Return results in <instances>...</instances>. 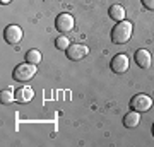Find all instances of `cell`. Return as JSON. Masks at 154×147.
<instances>
[{
    "label": "cell",
    "mask_w": 154,
    "mask_h": 147,
    "mask_svg": "<svg viewBox=\"0 0 154 147\" xmlns=\"http://www.w3.org/2000/svg\"><path fill=\"white\" fill-rule=\"evenodd\" d=\"M132 36V24L128 21H120L113 29H111V41L116 44L127 43Z\"/></svg>",
    "instance_id": "6da1fadb"
},
{
    "label": "cell",
    "mask_w": 154,
    "mask_h": 147,
    "mask_svg": "<svg viewBox=\"0 0 154 147\" xmlns=\"http://www.w3.org/2000/svg\"><path fill=\"white\" fill-rule=\"evenodd\" d=\"M36 74V65L33 63H22V65H17L12 72V79L17 82H28L31 81Z\"/></svg>",
    "instance_id": "7a4b0ae2"
},
{
    "label": "cell",
    "mask_w": 154,
    "mask_h": 147,
    "mask_svg": "<svg viewBox=\"0 0 154 147\" xmlns=\"http://www.w3.org/2000/svg\"><path fill=\"white\" fill-rule=\"evenodd\" d=\"M152 106V99L146 96V94H137V96H134L130 99V109L134 111H139V113H142V111H149Z\"/></svg>",
    "instance_id": "3957f363"
},
{
    "label": "cell",
    "mask_w": 154,
    "mask_h": 147,
    "mask_svg": "<svg viewBox=\"0 0 154 147\" xmlns=\"http://www.w3.org/2000/svg\"><path fill=\"white\" fill-rule=\"evenodd\" d=\"M111 70L115 72V74H125L128 70V57L125 53H118L113 57V60L110 63Z\"/></svg>",
    "instance_id": "277c9868"
},
{
    "label": "cell",
    "mask_w": 154,
    "mask_h": 147,
    "mask_svg": "<svg viewBox=\"0 0 154 147\" xmlns=\"http://www.w3.org/2000/svg\"><path fill=\"white\" fill-rule=\"evenodd\" d=\"M65 53H67V58L69 60H82L84 57L89 53V48L88 46H84V44H70L69 48L65 50Z\"/></svg>",
    "instance_id": "5b68a950"
},
{
    "label": "cell",
    "mask_w": 154,
    "mask_h": 147,
    "mask_svg": "<svg viewBox=\"0 0 154 147\" xmlns=\"http://www.w3.org/2000/svg\"><path fill=\"white\" fill-rule=\"evenodd\" d=\"M55 27L60 31V33H69L72 31V27H74V17L70 14H58V17L55 19Z\"/></svg>",
    "instance_id": "8992f818"
},
{
    "label": "cell",
    "mask_w": 154,
    "mask_h": 147,
    "mask_svg": "<svg viewBox=\"0 0 154 147\" xmlns=\"http://www.w3.org/2000/svg\"><path fill=\"white\" fill-rule=\"evenodd\" d=\"M4 38H5V41L9 44H17L22 39V29L19 26H16V24H11L4 31Z\"/></svg>",
    "instance_id": "52a82bcc"
},
{
    "label": "cell",
    "mask_w": 154,
    "mask_h": 147,
    "mask_svg": "<svg viewBox=\"0 0 154 147\" xmlns=\"http://www.w3.org/2000/svg\"><path fill=\"white\" fill-rule=\"evenodd\" d=\"M151 53H149L147 50H137L135 51V63H137L140 69H149L151 67Z\"/></svg>",
    "instance_id": "ba28073f"
},
{
    "label": "cell",
    "mask_w": 154,
    "mask_h": 147,
    "mask_svg": "<svg viewBox=\"0 0 154 147\" xmlns=\"http://www.w3.org/2000/svg\"><path fill=\"white\" fill-rule=\"evenodd\" d=\"M34 98V91L31 89V87L28 86H24V87H19L17 89V93H16V101L17 103H29L31 99Z\"/></svg>",
    "instance_id": "9c48e42d"
},
{
    "label": "cell",
    "mask_w": 154,
    "mask_h": 147,
    "mask_svg": "<svg viewBox=\"0 0 154 147\" xmlns=\"http://www.w3.org/2000/svg\"><path fill=\"white\" fill-rule=\"evenodd\" d=\"M139 123H140V115H139V111H130V113H127L123 116V125L127 128H135Z\"/></svg>",
    "instance_id": "30bf717a"
},
{
    "label": "cell",
    "mask_w": 154,
    "mask_h": 147,
    "mask_svg": "<svg viewBox=\"0 0 154 147\" xmlns=\"http://www.w3.org/2000/svg\"><path fill=\"white\" fill-rule=\"evenodd\" d=\"M108 14H110V17L113 19V21H125V9L122 5H118V4H115V5L110 7V11H108Z\"/></svg>",
    "instance_id": "8fae6325"
},
{
    "label": "cell",
    "mask_w": 154,
    "mask_h": 147,
    "mask_svg": "<svg viewBox=\"0 0 154 147\" xmlns=\"http://www.w3.org/2000/svg\"><path fill=\"white\" fill-rule=\"evenodd\" d=\"M26 62L28 63H33V65L39 63L41 62V53H39L38 50H29L28 53H26Z\"/></svg>",
    "instance_id": "7c38bea8"
},
{
    "label": "cell",
    "mask_w": 154,
    "mask_h": 147,
    "mask_svg": "<svg viewBox=\"0 0 154 147\" xmlns=\"http://www.w3.org/2000/svg\"><path fill=\"white\" fill-rule=\"evenodd\" d=\"M0 99H2L4 104H11L12 101H16V94L12 93V89H5V91L0 93Z\"/></svg>",
    "instance_id": "4fadbf2b"
},
{
    "label": "cell",
    "mask_w": 154,
    "mask_h": 147,
    "mask_svg": "<svg viewBox=\"0 0 154 147\" xmlns=\"http://www.w3.org/2000/svg\"><path fill=\"white\" fill-rule=\"evenodd\" d=\"M55 46H57L58 50H67L69 46H70V39L67 38V36H60V38H57Z\"/></svg>",
    "instance_id": "5bb4252c"
},
{
    "label": "cell",
    "mask_w": 154,
    "mask_h": 147,
    "mask_svg": "<svg viewBox=\"0 0 154 147\" xmlns=\"http://www.w3.org/2000/svg\"><path fill=\"white\" fill-rule=\"evenodd\" d=\"M140 2H142V5L146 7V9L154 11V0H140Z\"/></svg>",
    "instance_id": "9a60e30c"
},
{
    "label": "cell",
    "mask_w": 154,
    "mask_h": 147,
    "mask_svg": "<svg viewBox=\"0 0 154 147\" xmlns=\"http://www.w3.org/2000/svg\"><path fill=\"white\" fill-rule=\"evenodd\" d=\"M0 2H2V4H9V2H11V0H0Z\"/></svg>",
    "instance_id": "2e32d148"
},
{
    "label": "cell",
    "mask_w": 154,
    "mask_h": 147,
    "mask_svg": "<svg viewBox=\"0 0 154 147\" xmlns=\"http://www.w3.org/2000/svg\"><path fill=\"white\" fill-rule=\"evenodd\" d=\"M152 135H154V125H152Z\"/></svg>",
    "instance_id": "e0dca14e"
}]
</instances>
